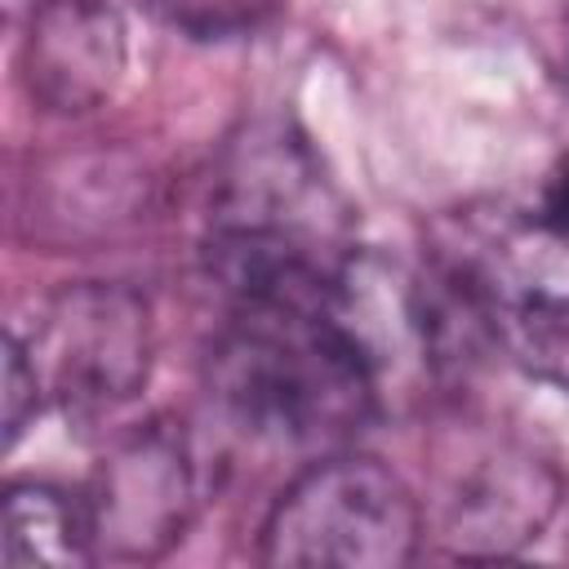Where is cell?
I'll list each match as a JSON object with an SVG mask.
<instances>
[{"label":"cell","mask_w":569,"mask_h":569,"mask_svg":"<svg viewBox=\"0 0 569 569\" xmlns=\"http://www.w3.org/2000/svg\"><path fill=\"white\" fill-rule=\"evenodd\" d=\"M4 4H9V9H22V4H31V9H36V0H4Z\"/></svg>","instance_id":"12"},{"label":"cell","mask_w":569,"mask_h":569,"mask_svg":"<svg viewBox=\"0 0 569 569\" xmlns=\"http://www.w3.org/2000/svg\"><path fill=\"white\" fill-rule=\"evenodd\" d=\"M538 218L560 227V231H569V156L551 169V178L542 187V200H538Z\"/></svg>","instance_id":"11"},{"label":"cell","mask_w":569,"mask_h":569,"mask_svg":"<svg viewBox=\"0 0 569 569\" xmlns=\"http://www.w3.org/2000/svg\"><path fill=\"white\" fill-rule=\"evenodd\" d=\"M93 525L89 507L53 485H13L4 493L0 516V560L9 569L22 565H84L93 560Z\"/></svg>","instance_id":"8"},{"label":"cell","mask_w":569,"mask_h":569,"mask_svg":"<svg viewBox=\"0 0 569 569\" xmlns=\"http://www.w3.org/2000/svg\"><path fill=\"white\" fill-rule=\"evenodd\" d=\"M44 387L27 356V342L18 333H4V445H18L27 422L40 413Z\"/></svg>","instance_id":"9"},{"label":"cell","mask_w":569,"mask_h":569,"mask_svg":"<svg viewBox=\"0 0 569 569\" xmlns=\"http://www.w3.org/2000/svg\"><path fill=\"white\" fill-rule=\"evenodd\" d=\"M156 9H164L173 22L213 36V31H236V27H253L276 0H151Z\"/></svg>","instance_id":"10"},{"label":"cell","mask_w":569,"mask_h":569,"mask_svg":"<svg viewBox=\"0 0 569 569\" xmlns=\"http://www.w3.org/2000/svg\"><path fill=\"white\" fill-rule=\"evenodd\" d=\"M422 538L409 485L365 453H333L307 467L262 525V560L289 569H396Z\"/></svg>","instance_id":"3"},{"label":"cell","mask_w":569,"mask_h":569,"mask_svg":"<svg viewBox=\"0 0 569 569\" xmlns=\"http://www.w3.org/2000/svg\"><path fill=\"white\" fill-rule=\"evenodd\" d=\"M191 502H196V480L182 436H173L169 427L133 431L98 467L93 489L84 498L98 556L111 560L164 556L182 538L191 520Z\"/></svg>","instance_id":"5"},{"label":"cell","mask_w":569,"mask_h":569,"mask_svg":"<svg viewBox=\"0 0 569 569\" xmlns=\"http://www.w3.org/2000/svg\"><path fill=\"white\" fill-rule=\"evenodd\" d=\"M556 476L511 445H476L445 467L440 538L462 556H511L556 511Z\"/></svg>","instance_id":"6"},{"label":"cell","mask_w":569,"mask_h":569,"mask_svg":"<svg viewBox=\"0 0 569 569\" xmlns=\"http://www.w3.org/2000/svg\"><path fill=\"white\" fill-rule=\"evenodd\" d=\"M449 280L507 360L569 391V231L538 213L471 222Z\"/></svg>","instance_id":"2"},{"label":"cell","mask_w":569,"mask_h":569,"mask_svg":"<svg viewBox=\"0 0 569 569\" xmlns=\"http://www.w3.org/2000/svg\"><path fill=\"white\" fill-rule=\"evenodd\" d=\"M27 356L44 400L98 418L133 400L151 373V311L120 284H67L40 311Z\"/></svg>","instance_id":"4"},{"label":"cell","mask_w":569,"mask_h":569,"mask_svg":"<svg viewBox=\"0 0 569 569\" xmlns=\"http://www.w3.org/2000/svg\"><path fill=\"white\" fill-rule=\"evenodd\" d=\"M213 400L258 440L333 449L378 405V382L329 298L231 302L209 356Z\"/></svg>","instance_id":"1"},{"label":"cell","mask_w":569,"mask_h":569,"mask_svg":"<svg viewBox=\"0 0 569 569\" xmlns=\"http://www.w3.org/2000/svg\"><path fill=\"white\" fill-rule=\"evenodd\" d=\"M129 36L107 0H40L31 9L22 76L44 111L80 116L107 102L124 76Z\"/></svg>","instance_id":"7"}]
</instances>
